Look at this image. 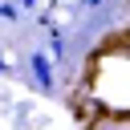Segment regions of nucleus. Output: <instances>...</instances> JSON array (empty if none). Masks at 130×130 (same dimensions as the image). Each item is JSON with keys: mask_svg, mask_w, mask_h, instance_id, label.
<instances>
[{"mask_svg": "<svg viewBox=\"0 0 130 130\" xmlns=\"http://www.w3.org/2000/svg\"><path fill=\"white\" fill-rule=\"evenodd\" d=\"M28 77L37 81L41 93H53V57L49 53H32L28 57Z\"/></svg>", "mask_w": 130, "mask_h": 130, "instance_id": "1", "label": "nucleus"}, {"mask_svg": "<svg viewBox=\"0 0 130 130\" xmlns=\"http://www.w3.org/2000/svg\"><path fill=\"white\" fill-rule=\"evenodd\" d=\"M20 16V4H12V0H0V20H16Z\"/></svg>", "mask_w": 130, "mask_h": 130, "instance_id": "2", "label": "nucleus"}, {"mask_svg": "<svg viewBox=\"0 0 130 130\" xmlns=\"http://www.w3.org/2000/svg\"><path fill=\"white\" fill-rule=\"evenodd\" d=\"M16 4H20V8H37L41 0H16Z\"/></svg>", "mask_w": 130, "mask_h": 130, "instance_id": "3", "label": "nucleus"}, {"mask_svg": "<svg viewBox=\"0 0 130 130\" xmlns=\"http://www.w3.org/2000/svg\"><path fill=\"white\" fill-rule=\"evenodd\" d=\"M81 4H85V8H98V4H106V0H81Z\"/></svg>", "mask_w": 130, "mask_h": 130, "instance_id": "4", "label": "nucleus"}, {"mask_svg": "<svg viewBox=\"0 0 130 130\" xmlns=\"http://www.w3.org/2000/svg\"><path fill=\"white\" fill-rule=\"evenodd\" d=\"M0 73H8V61H4V53H0Z\"/></svg>", "mask_w": 130, "mask_h": 130, "instance_id": "5", "label": "nucleus"}]
</instances>
